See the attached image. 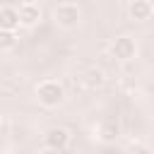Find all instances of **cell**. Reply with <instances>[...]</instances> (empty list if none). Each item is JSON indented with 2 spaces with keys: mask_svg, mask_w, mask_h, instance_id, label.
Masks as SVG:
<instances>
[{
  "mask_svg": "<svg viewBox=\"0 0 154 154\" xmlns=\"http://www.w3.org/2000/svg\"><path fill=\"white\" fill-rule=\"evenodd\" d=\"M65 99V89L58 79H43L41 84H36V101L43 108H55L60 106Z\"/></svg>",
  "mask_w": 154,
  "mask_h": 154,
  "instance_id": "obj_1",
  "label": "cell"
},
{
  "mask_svg": "<svg viewBox=\"0 0 154 154\" xmlns=\"http://www.w3.org/2000/svg\"><path fill=\"white\" fill-rule=\"evenodd\" d=\"M108 55L118 63H130L137 58V41L132 36H116L108 43Z\"/></svg>",
  "mask_w": 154,
  "mask_h": 154,
  "instance_id": "obj_2",
  "label": "cell"
},
{
  "mask_svg": "<svg viewBox=\"0 0 154 154\" xmlns=\"http://www.w3.org/2000/svg\"><path fill=\"white\" fill-rule=\"evenodd\" d=\"M79 17L82 12L75 2H58V7L53 10V22L60 29H75L79 24Z\"/></svg>",
  "mask_w": 154,
  "mask_h": 154,
  "instance_id": "obj_3",
  "label": "cell"
},
{
  "mask_svg": "<svg viewBox=\"0 0 154 154\" xmlns=\"http://www.w3.org/2000/svg\"><path fill=\"white\" fill-rule=\"evenodd\" d=\"M70 140H72L70 130L67 128H60V125H53V128H48L43 132V144L51 147V149H58V152H65L70 147Z\"/></svg>",
  "mask_w": 154,
  "mask_h": 154,
  "instance_id": "obj_4",
  "label": "cell"
},
{
  "mask_svg": "<svg viewBox=\"0 0 154 154\" xmlns=\"http://www.w3.org/2000/svg\"><path fill=\"white\" fill-rule=\"evenodd\" d=\"M120 123L118 120H113V118H108V120H103V123H99V128H96V140L99 142H103V144H116L118 140H120Z\"/></svg>",
  "mask_w": 154,
  "mask_h": 154,
  "instance_id": "obj_5",
  "label": "cell"
},
{
  "mask_svg": "<svg viewBox=\"0 0 154 154\" xmlns=\"http://www.w3.org/2000/svg\"><path fill=\"white\" fill-rule=\"evenodd\" d=\"M154 14V5L152 0H130L128 5V17L132 22H149Z\"/></svg>",
  "mask_w": 154,
  "mask_h": 154,
  "instance_id": "obj_6",
  "label": "cell"
},
{
  "mask_svg": "<svg viewBox=\"0 0 154 154\" xmlns=\"http://www.w3.org/2000/svg\"><path fill=\"white\" fill-rule=\"evenodd\" d=\"M41 17H43V12H41V7H38L36 2H22V5H19V24H22V26L34 29V26L41 22Z\"/></svg>",
  "mask_w": 154,
  "mask_h": 154,
  "instance_id": "obj_7",
  "label": "cell"
},
{
  "mask_svg": "<svg viewBox=\"0 0 154 154\" xmlns=\"http://www.w3.org/2000/svg\"><path fill=\"white\" fill-rule=\"evenodd\" d=\"M17 26H22L19 24V10L10 7V5L0 7V31H17Z\"/></svg>",
  "mask_w": 154,
  "mask_h": 154,
  "instance_id": "obj_8",
  "label": "cell"
},
{
  "mask_svg": "<svg viewBox=\"0 0 154 154\" xmlns=\"http://www.w3.org/2000/svg\"><path fill=\"white\" fill-rule=\"evenodd\" d=\"M82 84L87 89H99L103 84V70L101 67H87L82 72Z\"/></svg>",
  "mask_w": 154,
  "mask_h": 154,
  "instance_id": "obj_9",
  "label": "cell"
},
{
  "mask_svg": "<svg viewBox=\"0 0 154 154\" xmlns=\"http://www.w3.org/2000/svg\"><path fill=\"white\" fill-rule=\"evenodd\" d=\"M17 43H19V38L14 31H0V51H12V48H17Z\"/></svg>",
  "mask_w": 154,
  "mask_h": 154,
  "instance_id": "obj_10",
  "label": "cell"
},
{
  "mask_svg": "<svg viewBox=\"0 0 154 154\" xmlns=\"http://www.w3.org/2000/svg\"><path fill=\"white\" fill-rule=\"evenodd\" d=\"M123 154H152V152H149V147H147L144 142L135 140V142H130V144L125 147V152H123Z\"/></svg>",
  "mask_w": 154,
  "mask_h": 154,
  "instance_id": "obj_11",
  "label": "cell"
},
{
  "mask_svg": "<svg viewBox=\"0 0 154 154\" xmlns=\"http://www.w3.org/2000/svg\"><path fill=\"white\" fill-rule=\"evenodd\" d=\"M36 154H63V152H58V149H51V147H46V144H43V149H38Z\"/></svg>",
  "mask_w": 154,
  "mask_h": 154,
  "instance_id": "obj_12",
  "label": "cell"
}]
</instances>
